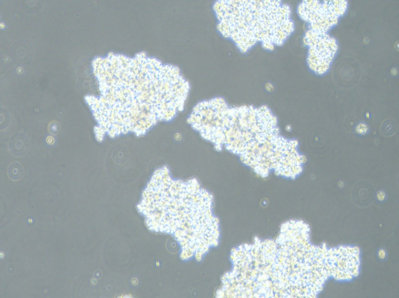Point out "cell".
I'll return each mask as SVG.
<instances>
[{"label": "cell", "mask_w": 399, "mask_h": 298, "mask_svg": "<svg viewBox=\"0 0 399 298\" xmlns=\"http://www.w3.org/2000/svg\"><path fill=\"white\" fill-rule=\"evenodd\" d=\"M110 62L109 85H104L100 101L101 137L141 136L183 109L189 85L176 67L144 53L113 55Z\"/></svg>", "instance_id": "6da1fadb"}, {"label": "cell", "mask_w": 399, "mask_h": 298, "mask_svg": "<svg viewBox=\"0 0 399 298\" xmlns=\"http://www.w3.org/2000/svg\"><path fill=\"white\" fill-rule=\"evenodd\" d=\"M188 122L215 149L239 157L257 174L292 179L302 164L298 142L279 134L277 120L266 106H231L221 97L199 103Z\"/></svg>", "instance_id": "7a4b0ae2"}, {"label": "cell", "mask_w": 399, "mask_h": 298, "mask_svg": "<svg viewBox=\"0 0 399 298\" xmlns=\"http://www.w3.org/2000/svg\"><path fill=\"white\" fill-rule=\"evenodd\" d=\"M212 203V195L196 179H176L164 166L153 173L137 207L149 229L175 238L183 259L200 260L218 243L219 222Z\"/></svg>", "instance_id": "3957f363"}, {"label": "cell", "mask_w": 399, "mask_h": 298, "mask_svg": "<svg viewBox=\"0 0 399 298\" xmlns=\"http://www.w3.org/2000/svg\"><path fill=\"white\" fill-rule=\"evenodd\" d=\"M286 234L291 298H316L329 279L350 281L359 275L357 246L313 244L309 225L301 220L287 222Z\"/></svg>", "instance_id": "277c9868"}, {"label": "cell", "mask_w": 399, "mask_h": 298, "mask_svg": "<svg viewBox=\"0 0 399 298\" xmlns=\"http://www.w3.org/2000/svg\"><path fill=\"white\" fill-rule=\"evenodd\" d=\"M217 28L242 52L258 43L281 45L294 30L289 6L279 0H218L213 5Z\"/></svg>", "instance_id": "5b68a950"}, {"label": "cell", "mask_w": 399, "mask_h": 298, "mask_svg": "<svg viewBox=\"0 0 399 298\" xmlns=\"http://www.w3.org/2000/svg\"><path fill=\"white\" fill-rule=\"evenodd\" d=\"M248 271L253 287L262 298H284L283 262L276 238L255 239Z\"/></svg>", "instance_id": "8992f818"}, {"label": "cell", "mask_w": 399, "mask_h": 298, "mask_svg": "<svg viewBox=\"0 0 399 298\" xmlns=\"http://www.w3.org/2000/svg\"><path fill=\"white\" fill-rule=\"evenodd\" d=\"M347 2L343 0H303L298 5V14L309 23V29L327 32L346 11Z\"/></svg>", "instance_id": "52a82bcc"}, {"label": "cell", "mask_w": 399, "mask_h": 298, "mask_svg": "<svg viewBox=\"0 0 399 298\" xmlns=\"http://www.w3.org/2000/svg\"><path fill=\"white\" fill-rule=\"evenodd\" d=\"M303 41L308 47L307 62L310 68L318 74L325 73L338 49L335 39L327 32L309 29Z\"/></svg>", "instance_id": "ba28073f"}, {"label": "cell", "mask_w": 399, "mask_h": 298, "mask_svg": "<svg viewBox=\"0 0 399 298\" xmlns=\"http://www.w3.org/2000/svg\"><path fill=\"white\" fill-rule=\"evenodd\" d=\"M368 130V126L364 123H360L357 126L355 129L356 132L360 135L366 134Z\"/></svg>", "instance_id": "9c48e42d"}, {"label": "cell", "mask_w": 399, "mask_h": 298, "mask_svg": "<svg viewBox=\"0 0 399 298\" xmlns=\"http://www.w3.org/2000/svg\"><path fill=\"white\" fill-rule=\"evenodd\" d=\"M385 194L383 191H379L377 193V198L380 201H383L385 199Z\"/></svg>", "instance_id": "30bf717a"}, {"label": "cell", "mask_w": 399, "mask_h": 298, "mask_svg": "<svg viewBox=\"0 0 399 298\" xmlns=\"http://www.w3.org/2000/svg\"><path fill=\"white\" fill-rule=\"evenodd\" d=\"M378 256L381 259H384L386 257V251L383 249L379 250Z\"/></svg>", "instance_id": "8fae6325"}]
</instances>
